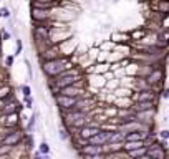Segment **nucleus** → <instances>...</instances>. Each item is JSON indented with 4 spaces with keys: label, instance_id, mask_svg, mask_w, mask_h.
<instances>
[{
    "label": "nucleus",
    "instance_id": "nucleus-19",
    "mask_svg": "<svg viewBox=\"0 0 169 159\" xmlns=\"http://www.w3.org/2000/svg\"><path fill=\"white\" fill-rule=\"evenodd\" d=\"M156 7L159 8V12H161V13L169 15V2H161V4H158Z\"/></svg>",
    "mask_w": 169,
    "mask_h": 159
},
{
    "label": "nucleus",
    "instance_id": "nucleus-2",
    "mask_svg": "<svg viewBox=\"0 0 169 159\" xmlns=\"http://www.w3.org/2000/svg\"><path fill=\"white\" fill-rule=\"evenodd\" d=\"M75 85H80V76H78V71L76 70H66L63 75H60L58 78H55L53 86L61 90H66V88H71Z\"/></svg>",
    "mask_w": 169,
    "mask_h": 159
},
{
    "label": "nucleus",
    "instance_id": "nucleus-13",
    "mask_svg": "<svg viewBox=\"0 0 169 159\" xmlns=\"http://www.w3.org/2000/svg\"><path fill=\"white\" fill-rule=\"evenodd\" d=\"M48 17H50V13H48L47 10H40V8H32V18L36 22V23H42V22H45Z\"/></svg>",
    "mask_w": 169,
    "mask_h": 159
},
{
    "label": "nucleus",
    "instance_id": "nucleus-5",
    "mask_svg": "<svg viewBox=\"0 0 169 159\" xmlns=\"http://www.w3.org/2000/svg\"><path fill=\"white\" fill-rule=\"evenodd\" d=\"M76 103H78V99L76 98L65 96V95H57V105L60 106L61 110H65V111H73L76 108Z\"/></svg>",
    "mask_w": 169,
    "mask_h": 159
},
{
    "label": "nucleus",
    "instance_id": "nucleus-15",
    "mask_svg": "<svg viewBox=\"0 0 169 159\" xmlns=\"http://www.w3.org/2000/svg\"><path fill=\"white\" fill-rule=\"evenodd\" d=\"M118 143L124 144V134H123L121 131H111V134H109V144H118Z\"/></svg>",
    "mask_w": 169,
    "mask_h": 159
},
{
    "label": "nucleus",
    "instance_id": "nucleus-21",
    "mask_svg": "<svg viewBox=\"0 0 169 159\" xmlns=\"http://www.w3.org/2000/svg\"><path fill=\"white\" fill-rule=\"evenodd\" d=\"M20 90H22V93H23V96H25V98H30V93H32V90H30L28 85H22V86H20Z\"/></svg>",
    "mask_w": 169,
    "mask_h": 159
},
{
    "label": "nucleus",
    "instance_id": "nucleus-8",
    "mask_svg": "<svg viewBox=\"0 0 169 159\" xmlns=\"http://www.w3.org/2000/svg\"><path fill=\"white\" fill-rule=\"evenodd\" d=\"M109 134H111V131H101L100 134H96L95 138H91L90 141H88V144H93V146H103L108 144L109 143Z\"/></svg>",
    "mask_w": 169,
    "mask_h": 159
},
{
    "label": "nucleus",
    "instance_id": "nucleus-24",
    "mask_svg": "<svg viewBox=\"0 0 169 159\" xmlns=\"http://www.w3.org/2000/svg\"><path fill=\"white\" fill-rule=\"evenodd\" d=\"M10 17V10L8 8H0V18H8Z\"/></svg>",
    "mask_w": 169,
    "mask_h": 159
},
{
    "label": "nucleus",
    "instance_id": "nucleus-25",
    "mask_svg": "<svg viewBox=\"0 0 169 159\" xmlns=\"http://www.w3.org/2000/svg\"><path fill=\"white\" fill-rule=\"evenodd\" d=\"M22 48H23V43H22V40H17V55H20L22 53Z\"/></svg>",
    "mask_w": 169,
    "mask_h": 159
},
{
    "label": "nucleus",
    "instance_id": "nucleus-4",
    "mask_svg": "<svg viewBox=\"0 0 169 159\" xmlns=\"http://www.w3.org/2000/svg\"><path fill=\"white\" fill-rule=\"evenodd\" d=\"M33 37H35V42L36 43H45L47 46H51L50 40V27H42V25H38V27H35V30H33Z\"/></svg>",
    "mask_w": 169,
    "mask_h": 159
},
{
    "label": "nucleus",
    "instance_id": "nucleus-18",
    "mask_svg": "<svg viewBox=\"0 0 169 159\" xmlns=\"http://www.w3.org/2000/svg\"><path fill=\"white\" fill-rule=\"evenodd\" d=\"M38 152H40V154H43V156H48V154H50V146H48L47 141H43L42 144H40Z\"/></svg>",
    "mask_w": 169,
    "mask_h": 159
},
{
    "label": "nucleus",
    "instance_id": "nucleus-10",
    "mask_svg": "<svg viewBox=\"0 0 169 159\" xmlns=\"http://www.w3.org/2000/svg\"><path fill=\"white\" fill-rule=\"evenodd\" d=\"M146 101L154 103V93H153V90H139L138 91L136 103H146Z\"/></svg>",
    "mask_w": 169,
    "mask_h": 159
},
{
    "label": "nucleus",
    "instance_id": "nucleus-16",
    "mask_svg": "<svg viewBox=\"0 0 169 159\" xmlns=\"http://www.w3.org/2000/svg\"><path fill=\"white\" fill-rule=\"evenodd\" d=\"M55 2H32V8H40V10H50L51 7H55Z\"/></svg>",
    "mask_w": 169,
    "mask_h": 159
},
{
    "label": "nucleus",
    "instance_id": "nucleus-17",
    "mask_svg": "<svg viewBox=\"0 0 169 159\" xmlns=\"http://www.w3.org/2000/svg\"><path fill=\"white\" fill-rule=\"evenodd\" d=\"M81 90H78V88H66V90H61V95H65V96H71V98H76L78 99L80 96H81Z\"/></svg>",
    "mask_w": 169,
    "mask_h": 159
},
{
    "label": "nucleus",
    "instance_id": "nucleus-34",
    "mask_svg": "<svg viewBox=\"0 0 169 159\" xmlns=\"http://www.w3.org/2000/svg\"><path fill=\"white\" fill-rule=\"evenodd\" d=\"M43 159H50V156H43Z\"/></svg>",
    "mask_w": 169,
    "mask_h": 159
},
{
    "label": "nucleus",
    "instance_id": "nucleus-29",
    "mask_svg": "<svg viewBox=\"0 0 169 159\" xmlns=\"http://www.w3.org/2000/svg\"><path fill=\"white\" fill-rule=\"evenodd\" d=\"M25 103H27V106H28V108H32V105H33V99H32V98H25Z\"/></svg>",
    "mask_w": 169,
    "mask_h": 159
},
{
    "label": "nucleus",
    "instance_id": "nucleus-27",
    "mask_svg": "<svg viewBox=\"0 0 169 159\" xmlns=\"http://www.w3.org/2000/svg\"><path fill=\"white\" fill-rule=\"evenodd\" d=\"M25 65H27V71H28V78H32V66H30V61L25 60Z\"/></svg>",
    "mask_w": 169,
    "mask_h": 159
},
{
    "label": "nucleus",
    "instance_id": "nucleus-7",
    "mask_svg": "<svg viewBox=\"0 0 169 159\" xmlns=\"http://www.w3.org/2000/svg\"><path fill=\"white\" fill-rule=\"evenodd\" d=\"M101 128H98V126H90V124H86V126H83L81 129H80V138L83 139V141H90L91 138H95L96 134H100L101 133Z\"/></svg>",
    "mask_w": 169,
    "mask_h": 159
},
{
    "label": "nucleus",
    "instance_id": "nucleus-20",
    "mask_svg": "<svg viewBox=\"0 0 169 159\" xmlns=\"http://www.w3.org/2000/svg\"><path fill=\"white\" fill-rule=\"evenodd\" d=\"M35 121H36V116H35V114H32V118H30L28 124H27V134H30V131L33 129V126H35Z\"/></svg>",
    "mask_w": 169,
    "mask_h": 159
},
{
    "label": "nucleus",
    "instance_id": "nucleus-31",
    "mask_svg": "<svg viewBox=\"0 0 169 159\" xmlns=\"http://www.w3.org/2000/svg\"><path fill=\"white\" fill-rule=\"evenodd\" d=\"M2 37H4V40H8V38H10V33H8V32H4V33H2Z\"/></svg>",
    "mask_w": 169,
    "mask_h": 159
},
{
    "label": "nucleus",
    "instance_id": "nucleus-30",
    "mask_svg": "<svg viewBox=\"0 0 169 159\" xmlns=\"http://www.w3.org/2000/svg\"><path fill=\"white\" fill-rule=\"evenodd\" d=\"M161 96H162V98H168V99H169V88H166L164 91H162Z\"/></svg>",
    "mask_w": 169,
    "mask_h": 159
},
{
    "label": "nucleus",
    "instance_id": "nucleus-14",
    "mask_svg": "<svg viewBox=\"0 0 169 159\" xmlns=\"http://www.w3.org/2000/svg\"><path fill=\"white\" fill-rule=\"evenodd\" d=\"M143 148H146V143L144 141H131V143H124L123 144V149L126 152H133L136 149H143Z\"/></svg>",
    "mask_w": 169,
    "mask_h": 159
},
{
    "label": "nucleus",
    "instance_id": "nucleus-12",
    "mask_svg": "<svg viewBox=\"0 0 169 159\" xmlns=\"http://www.w3.org/2000/svg\"><path fill=\"white\" fill-rule=\"evenodd\" d=\"M103 151H104L103 146H93V144H88V143L86 146H83V154L85 156H100L103 154Z\"/></svg>",
    "mask_w": 169,
    "mask_h": 159
},
{
    "label": "nucleus",
    "instance_id": "nucleus-11",
    "mask_svg": "<svg viewBox=\"0 0 169 159\" xmlns=\"http://www.w3.org/2000/svg\"><path fill=\"white\" fill-rule=\"evenodd\" d=\"M146 81L149 86H154V85H158V83H161L162 81V71L158 70V68H154V70L146 76Z\"/></svg>",
    "mask_w": 169,
    "mask_h": 159
},
{
    "label": "nucleus",
    "instance_id": "nucleus-22",
    "mask_svg": "<svg viewBox=\"0 0 169 159\" xmlns=\"http://www.w3.org/2000/svg\"><path fill=\"white\" fill-rule=\"evenodd\" d=\"M159 138H161L162 141H168V139H169V129H162V131H159Z\"/></svg>",
    "mask_w": 169,
    "mask_h": 159
},
{
    "label": "nucleus",
    "instance_id": "nucleus-3",
    "mask_svg": "<svg viewBox=\"0 0 169 159\" xmlns=\"http://www.w3.org/2000/svg\"><path fill=\"white\" fill-rule=\"evenodd\" d=\"M88 121V114L85 113V111H80V110H73V111H68L66 113V123L70 124V126H80V129H81L83 126H86Z\"/></svg>",
    "mask_w": 169,
    "mask_h": 159
},
{
    "label": "nucleus",
    "instance_id": "nucleus-28",
    "mask_svg": "<svg viewBox=\"0 0 169 159\" xmlns=\"http://www.w3.org/2000/svg\"><path fill=\"white\" fill-rule=\"evenodd\" d=\"M5 63H7V66H12V65H13V57H7Z\"/></svg>",
    "mask_w": 169,
    "mask_h": 159
},
{
    "label": "nucleus",
    "instance_id": "nucleus-6",
    "mask_svg": "<svg viewBox=\"0 0 169 159\" xmlns=\"http://www.w3.org/2000/svg\"><path fill=\"white\" fill-rule=\"evenodd\" d=\"M23 139V133L22 131H12L2 139V146H7V148H15L18 143H22Z\"/></svg>",
    "mask_w": 169,
    "mask_h": 159
},
{
    "label": "nucleus",
    "instance_id": "nucleus-23",
    "mask_svg": "<svg viewBox=\"0 0 169 159\" xmlns=\"http://www.w3.org/2000/svg\"><path fill=\"white\" fill-rule=\"evenodd\" d=\"M8 95H10V88H8V86H4V88L0 90V99L8 96Z\"/></svg>",
    "mask_w": 169,
    "mask_h": 159
},
{
    "label": "nucleus",
    "instance_id": "nucleus-1",
    "mask_svg": "<svg viewBox=\"0 0 169 159\" xmlns=\"http://www.w3.org/2000/svg\"><path fill=\"white\" fill-rule=\"evenodd\" d=\"M68 68V61L65 58H58V60H51V61H45L42 65V70L47 76L51 78H58L60 75H63Z\"/></svg>",
    "mask_w": 169,
    "mask_h": 159
},
{
    "label": "nucleus",
    "instance_id": "nucleus-32",
    "mask_svg": "<svg viewBox=\"0 0 169 159\" xmlns=\"http://www.w3.org/2000/svg\"><path fill=\"white\" fill-rule=\"evenodd\" d=\"M33 159H43V154H40V152H36V154L33 156Z\"/></svg>",
    "mask_w": 169,
    "mask_h": 159
},
{
    "label": "nucleus",
    "instance_id": "nucleus-26",
    "mask_svg": "<svg viewBox=\"0 0 169 159\" xmlns=\"http://www.w3.org/2000/svg\"><path fill=\"white\" fill-rule=\"evenodd\" d=\"M60 138L61 139H68V133H66V129H60Z\"/></svg>",
    "mask_w": 169,
    "mask_h": 159
},
{
    "label": "nucleus",
    "instance_id": "nucleus-9",
    "mask_svg": "<svg viewBox=\"0 0 169 159\" xmlns=\"http://www.w3.org/2000/svg\"><path fill=\"white\" fill-rule=\"evenodd\" d=\"M147 156L151 159H164V148L159 146V143L147 146Z\"/></svg>",
    "mask_w": 169,
    "mask_h": 159
},
{
    "label": "nucleus",
    "instance_id": "nucleus-33",
    "mask_svg": "<svg viewBox=\"0 0 169 159\" xmlns=\"http://www.w3.org/2000/svg\"><path fill=\"white\" fill-rule=\"evenodd\" d=\"M139 159H151V158H149V156L146 154V156H143V158H139Z\"/></svg>",
    "mask_w": 169,
    "mask_h": 159
}]
</instances>
